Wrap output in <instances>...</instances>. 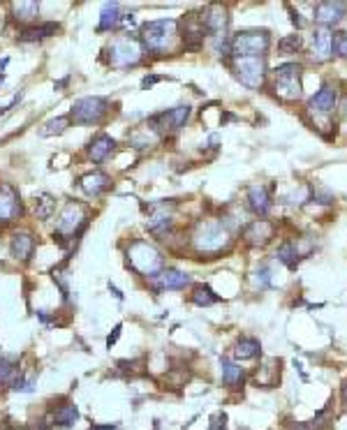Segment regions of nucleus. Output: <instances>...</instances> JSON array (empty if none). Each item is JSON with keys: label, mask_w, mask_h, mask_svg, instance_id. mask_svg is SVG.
<instances>
[{"label": "nucleus", "mask_w": 347, "mask_h": 430, "mask_svg": "<svg viewBox=\"0 0 347 430\" xmlns=\"http://www.w3.org/2000/svg\"><path fill=\"white\" fill-rule=\"evenodd\" d=\"M192 248L206 260H216L218 255L232 248V234L223 220H204L197 224L195 234H192Z\"/></svg>", "instance_id": "1"}, {"label": "nucleus", "mask_w": 347, "mask_h": 430, "mask_svg": "<svg viewBox=\"0 0 347 430\" xmlns=\"http://www.w3.org/2000/svg\"><path fill=\"white\" fill-rule=\"evenodd\" d=\"M178 21L176 19H156V21H146L139 28V39H142L144 49L151 54L165 56L171 51V46L178 42Z\"/></svg>", "instance_id": "2"}, {"label": "nucleus", "mask_w": 347, "mask_h": 430, "mask_svg": "<svg viewBox=\"0 0 347 430\" xmlns=\"http://www.w3.org/2000/svg\"><path fill=\"white\" fill-rule=\"evenodd\" d=\"M106 63L116 70H128V68H137V65L144 63L146 49L142 44V39L132 32H125V35L111 39V44L106 46Z\"/></svg>", "instance_id": "3"}, {"label": "nucleus", "mask_w": 347, "mask_h": 430, "mask_svg": "<svg viewBox=\"0 0 347 430\" xmlns=\"http://www.w3.org/2000/svg\"><path fill=\"white\" fill-rule=\"evenodd\" d=\"M125 260H128V266L135 271L137 275H144V277H149V280L165 268L162 253H160L153 243L142 241V238L130 243L128 250H125Z\"/></svg>", "instance_id": "4"}, {"label": "nucleus", "mask_w": 347, "mask_h": 430, "mask_svg": "<svg viewBox=\"0 0 347 430\" xmlns=\"http://www.w3.org/2000/svg\"><path fill=\"white\" fill-rule=\"evenodd\" d=\"M86 227H88V211H86V206L79 202H68L56 217L53 238H58L61 246H68V241H77Z\"/></svg>", "instance_id": "5"}, {"label": "nucleus", "mask_w": 347, "mask_h": 430, "mask_svg": "<svg viewBox=\"0 0 347 430\" xmlns=\"http://www.w3.org/2000/svg\"><path fill=\"white\" fill-rule=\"evenodd\" d=\"M271 46V32L269 30H238L232 35V58H259L266 56Z\"/></svg>", "instance_id": "6"}, {"label": "nucleus", "mask_w": 347, "mask_h": 430, "mask_svg": "<svg viewBox=\"0 0 347 430\" xmlns=\"http://www.w3.org/2000/svg\"><path fill=\"white\" fill-rule=\"evenodd\" d=\"M109 107H111V102L106 100V97L86 95V97L75 100L68 118H70V123H77V125H100L109 116Z\"/></svg>", "instance_id": "7"}, {"label": "nucleus", "mask_w": 347, "mask_h": 430, "mask_svg": "<svg viewBox=\"0 0 347 430\" xmlns=\"http://www.w3.org/2000/svg\"><path fill=\"white\" fill-rule=\"evenodd\" d=\"M273 90H276V97H280V100H285V102L301 100V95H303L301 65L285 63L273 70Z\"/></svg>", "instance_id": "8"}, {"label": "nucleus", "mask_w": 347, "mask_h": 430, "mask_svg": "<svg viewBox=\"0 0 347 430\" xmlns=\"http://www.w3.org/2000/svg\"><path fill=\"white\" fill-rule=\"evenodd\" d=\"M192 116V107L190 104H178L174 109L160 111V114H153L149 118V128L156 132L158 137H167V135H176L178 130L185 128V123L190 121Z\"/></svg>", "instance_id": "9"}, {"label": "nucleus", "mask_w": 347, "mask_h": 430, "mask_svg": "<svg viewBox=\"0 0 347 430\" xmlns=\"http://www.w3.org/2000/svg\"><path fill=\"white\" fill-rule=\"evenodd\" d=\"M232 70H234V77L241 81L245 88L257 90L259 86L264 84L266 77V58H234L232 63Z\"/></svg>", "instance_id": "10"}, {"label": "nucleus", "mask_w": 347, "mask_h": 430, "mask_svg": "<svg viewBox=\"0 0 347 430\" xmlns=\"http://www.w3.org/2000/svg\"><path fill=\"white\" fill-rule=\"evenodd\" d=\"M178 35L183 39V46L190 51H197L202 49L204 39L209 37L206 35V28H204V21H202V14H188L183 17L181 21H178Z\"/></svg>", "instance_id": "11"}, {"label": "nucleus", "mask_w": 347, "mask_h": 430, "mask_svg": "<svg viewBox=\"0 0 347 430\" xmlns=\"http://www.w3.org/2000/svg\"><path fill=\"white\" fill-rule=\"evenodd\" d=\"M192 277L178 268H162L156 277H151V284L158 292H178V289L188 287Z\"/></svg>", "instance_id": "12"}, {"label": "nucleus", "mask_w": 347, "mask_h": 430, "mask_svg": "<svg viewBox=\"0 0 347 430\" xmlns=\"http://www.w3.org/2000/svg\"><path fill=\"white\" fill-rule=\"evenodd\" d=\"M345 12H347V3H340V0H324V3L315 5V21L319 23V28L329 30L331 26L343 21Z\"/></svg>", "instance_id": "13"}, {"label": "nucleus", "mask_w": 347, "mask_h": 430, "mask_svg": "<svg viewBox=\"0 0 347 430\" xmlns=\"http://www.w3.org/2000/svg\"><path fill=\"white\" fill-rule=\"evenodd\" d=\"M202 21L209 37L227 35V28H229V17H227V10L223 5H209L202 12Z\"/></svg>", "instance_id": "14"}, {"label": "nucleus", "mask_w": 347, "mask_h": 430, "mask_svg": "<svg viewBox=\"0 0 347 430\" xmlns=\"http://www.w3.org/2000/svg\"><path fill=\"white\" fill-rule=\"evenodd\" d=\"M21 215H24V206L19 195L15 193V188L3 185L0 188V224H10Z\"/></svg>", "instance_id": "15"}, {"label": "nucleus", "mask_w": 347, "mask_h": 430, "mask_svg": "<svg viewBox=\"0 0 347 430\" xmlns=\"http://www.w3.org/2000/svg\"><path fill=\"white\" fill-rule=\"evenodd\" d=\"M273 231H276V227L269 220H255L243 229V241L250 248H264L266 243H271Z\"/></svg>", "instance_id": "16"}, {"label": "nucleus", "mask_w": 347, "mask_h": 430, "mask_svg": "<svg viewBox=\"0 0 347 430\" xmlns=\"http://www.w3.org/2000/svg\"><path fill=\"white\" fill-rule=\"evenodd\" d=\"M88 160H93L95 164H102L106 157H111V153L116 150V139L106 132H100L88 141Z\"/></svg>", "instance_id": "17"}, {"label": "nucleus", "mask_w": 347, "mask_h": 430, "mask_svg": "<svg viewBox=\"0 0 347 430\" xmlns=\"http://www.w3.org/2000/svg\"><path fill=\"white\" fill-rule=\"evenodd\" d=\"M79 188H82L84 195L95 199V197H102L111 188V178L104 171H91V174H84L79 178Z\"/></svg>", "instance_id": "18"}, {"label": "nucleus", "mask_w": 347, "mask_h": 430, "mask_svg": "<svg viewBox=\"0 0 347 430\" xmlns=\"http://www.w3.org/2000/svg\"><path fill=\"white\" fill-rule=\"evenodd\" d=\"M32 253H35V236L30 231H17L10 238V255L17 262H30Z\"/></svg>", "instance_id": "19"}, {"label": "nucleus", "mask_w": 347, "mask_h": 430, "mask_svg": "<svg viewBox=\"0 0 347 430\" xmlns=\"http://www.w3.org/2000/svg\"><path fill=\"white\" fill-rule=\"evenodd\" d=\"M338 102V90L331 84H322V88L315 92V97L308 102V109L312 114H331Z\"/></svg>", "instance_id": "20"}, {"label": "nucleus", "mask_w": 347, "mask_h": 430, "mask_svg": "<svg viewBox=\"0 0 347 430\" xmlns=\"http://www.w3.org/2000/svg\"><path fill=\"white\" fill-rule=\"evenodd\" d=\"M248 208L259 217H266L271 211V188L250 185L248 188Z\"/></svg>", "instance_id": "21"}, {"label": "nucleus", "mask_w": 347, "mask_h": 430, "mask_svg": "<svg viewBox=\"0 0 347 430\" xmlns=\"http://www.w3.org/2000/svg\"><path fill=\"white\" fill-rule=\"evenodd\" d=\"M61 30V26L56 21H42V23H32L26 26V28L19 32V42H39V39H46Z\"/></svg>", "instance_id": "22"}, {"label": "nucleus", "mask_w": 347, "mask_h": 430, "mask_svg": "<svg viewBox=\"0 0 347 430\" xmlns=\"http://www.w3.org/2000/svg\"><path fill=\"white\" fill-rule=\"evenodd\" d=\"M310 56L315 63H324L331 58V30L326 28H315L312 32V49Z\"/></svg>", "instance_id": "23"}, {"label": "nucleus", "mask_w": 347, "mask_h": 430, "mask_svg": "<svg viewBox=\"0 0 347 430\" xmlns=\"http://www.w3.org/2000/svg\"><path fill=\"white\" fill-rule=\"evenodd\" d=\"M123 14H121V5L118 3H104L102 12H100V23H97V32H111L121 28Z\"/></svg>", "instance_id": "24"}, {"label": "nucleus", "mask_w": 347, "mask_h": 430, "mask_svg": "<svg viewBox=\"0 0 347 430\" xmlns=\"http://www.w3.org/2000/svg\"><path fill=\"white\" fill-rule=\"evenodd\" d=\"M79 421V409L75 402H63L51 412V426L56 428H72Z\"/></svg>", "instance_id": "25"}, {"label": "nucleus", "mask_w": 347, "mask_h": 430, "mask_svg": "<svg viewBox=\"0 0 347 430\" xmlns=\"http://www.w3.org/2000/svg\"><path fill=\"white\" fill-rule=\"evenodd\" d=\"M280 380V361L278 359H266L262 363V368L257 370V387H264V389H271L276 387Z\"/></svg>", "instance_id": "26"}, {"label": "nucleus", "mask_w": 347, "mask_h": 430, "mask_svg": "<svg viewBox=\"0 0 347 430\" xmlns=\"http://www.w3.org/2000/svg\"><path fill=\"white\" fill-rule=\"evenodd\" d=\"M10 10H12V19H15V21L32 26V21H35L39 14V3H35V0H21V3H12Z\"/></svg>", "instance_id": "27"}, {"label": "nucleus", "mask_w": 347, "mask_h": 430, "mask_svg": "<svg viewBox=\"0 0 347 430\" xmlns=\"http://www.w3.org/2000/svg\"><path fill=\"white\" fill-rule=\"evenodd\" d=\"M223 382L227 389H241L245 382V370L236 361L223 359Z\"/></svg>", "instance_id": "28"}, {"label": "nucleus", "mask_w": 347, "mask_h": 430, "mask_svg": "<svg viewBox=\"0 0 347 430\" xmlns=\"http://www.w3.org/2000/svg\"><path fill=\"white\" fill-rule=\"evenodd\" d=\"M234 359L236 361H248V359H257L262 356V345H259L257 338H241L234 345Z\"/></svg>", "instance_id": "29"}, {"label": "nucleus", "mask_w": 347, "mask_h": 430, "mask_svg": "<svg viewBox=\"0 0 347 430\" xmlns=\"http://www.w3.org/2000/svg\"><path fill=\"white\" fill-rule=\"evenodd\" d=\"M32 208H35V217L37 220H49V217L56 213V199H53L51 195H37L35 199H32Z\"/></svg>", "instance_id": "30"}, {"label": "nucleus", "mask_w": 347, "mask_h": 430, "mask_svg": "<svg viewBox=\"0 0 347 430\" xmlns=\"http://www.w3.org/2000/svg\"><path fill=\"white\" fill-rule=\"evenodd\" d=\"M276 257H278V262H283L287 268H292L294 271L297 266H299V250H297V243L294 241H285L283 246L278 248V253H276Z\"/></svg>", "instance_id": "31"}, {"label": "nucleus", "mask_w": 347, "mask_h": 430, "mask_svg": "<svg viewBox=\"0 0 347 430\" xmlns=\"http://www.w3.org/2000/svg\"><path fill=\"white\" fill-rule=\"evenodd\" d=\"M158 135L153 132L151 128H144V130H137V132H132V135L128 137V141H130V146L132 148H151V146H156V141H158Z\"/></svg>", "instance_id": "32"}, {"label": "nucleus", "mask_w": 347, "mask_h": 430, "mask_svg": "<svg viewBox=\"0 0 347 430\" xmlns=\"http://www.w3.org/2000/svg\"><path fill=\"white\" fill-rule=\"evenodd\" d=\"M192 303L199 308H209L213 303H220V296L213 292L209 284H197V287L192 289Z\"/></svg>", "instance_id": "33"}, {"label": "nucleus", "mask_w": 347, "mask_h": 430, "mask_svg": "<svg viewBox=\"0 0 347 430\" xmlns=\"http://www.w3.org/2000/svg\"><path fill=\"white\" fill-rule=\"evenodd\" d=\"M21 375V370H19V366L15 363V359H0V384H15L17 377Z\"/></svg>", "instance_id": "34"}, {"label": "nucleus", "mask_w": 347, "mask_h": 430, "mask_svg": "<svg viewBox=\"0 0 347 430\" xmlns=\"http://www.w3.org/2000/svg\"><path fill=\"white\" fill-rule=\"evenodd\" d=\"M68 128H70V118L68 116H58V118H51V121H46L42 125V130H39V135H42V137L63 135V132Z\"/></svg>", "instance_id": "35"}, {"label": "nucleus", "mask_w": 347, "mask_h": 430, "mask_svg": "<svg viewBox=\"0 0 347 430\" xmlns=\"http://www.w3.org/2000/svg\"><path fill=\"white\" fill-rule=\"evenodd\" d=\"M301 35H287L283 37L278 42V51L280 54H285V56H290V54H297L299 49H301Z\"/></svg>", "instance_id": "36"}, {"label": "nucleus", "mask_w": 347, "mask_h": 430, "mask_svg": "<svg viewBox=\"0 0 347 430\" xmlns=\"http://www.w3.org/2000/svg\"><path fill=\"white\" fill-rule=\"evenodd\" d=\"M331 56L347 58V32H336V35H331Z\"/></svg>", "instance_id": "37"}, {"label": "nucleus", "mask_w": 347, "mask_h": 430, "mask_svg": "<svg viewBox=\"0 0 347 430\" xmlns=\"http://www.w3.org/2000/svg\"><path fill=\"white\" fill-rule=\"evenodd\" d=\"M12 391H17V393H32V391H35V377L19 375L17 382L12 384Z\"/></svg>", "instance_id": "38"}, {"label": "nucleus", "mask_w": 347, "mask_h": 430, "mask_svg": "<svg viewBox=\"0 0 347 430\" xmlns=\"http://www.w3.org/2000/svg\"><path fill=\"white\" fill-rule=\"evenodd\" d=\"M255 282H257L259 289H266L271 284V271L266 268V266H259L257 273H255Z\"/></svg>", "instance_id": "39"}, {"label": "nucleus", "mask_w": 347, "mask_h": 430, "mask_svg": "<svg viewBox=\"0 0 347 430\" xmlns=\"http://www.w3.org/2000/svg\"><path fill=\"white\" fill-rule=\"evenodd\" d=\"M225 428H227V414L218 412V414L211 419V428H209V430H225Z\"/></svg>", "instance_id": "40"}, {"label": "nucleus", "mask_w": 347, "mask_h": 430, "mask_svg": "<svg viewBox=\"0 0 347 430\" xmlns=\"http://www.w3.org/2000/svg\"><path fill=\"white\" fill-rule=\"evenodd\" d=\"M118 335H121V324H118V326L113 329V333H109V338H106V347H111L113 342L118 340Z\"/></svg>", "instance_id": "41"}, {"label": "nucleus", "mask_w": 347, "mask_h": 430, "mask_svg": "<svg viewBox=\"0 0 347 430\" xmlns=\"http://www.w3.org/2000/svg\"><path fill=\"white\" fill-rule=\"evenodd\" d=\"M19 100H21V92H19V95H17V97H15V100H12L10 104H8V107H0V116L10 114V111H12V109H15V104H17Z\"/></svg>", "instance_id": "42"}, {"label": "nucleus", "mask_w": 347, "mask_h": 430, "mask_svg": "<svg viewBox=\"0 0 347 430\" xmlns=\"http://www.w3.org/2000/svg\"><path fill=\"white\" fill-rule=\"evenodd\" d=\"M53 426L51 423H46V421H37L35 426H32V430H51Z\"/></svg>", "instance_id": "43"}, {"label": "nucleus", "mask_w": 347, "mask_h": 430, "mask_svg": "<svg viewBox=\"0 0 347 430\" xmlns=\"http://www.w3.org/2000/svg\"><path fill=\"white\" fill-rule=\"evenodd\" d=\"M118 426L116 423H109V426H95V428H91V430H116Z\"/></svg>", "instance_id": "44"}, {"label": "nucleus", "mask_w": 347, "mask_h": 430, "mask_svg": "<svg viewBox=\"0 0 347 430\" xmlns=\"http://www.w3.org/2000/svg\"><path fill=\"white\" fill-rule=\"evenodd\" d=\"M0 268H3V262H0Z\"/></svg>", "instance_id": "45"}]
</instances>
